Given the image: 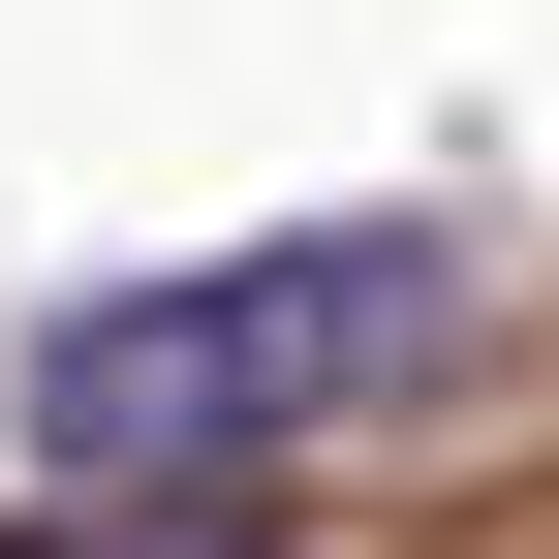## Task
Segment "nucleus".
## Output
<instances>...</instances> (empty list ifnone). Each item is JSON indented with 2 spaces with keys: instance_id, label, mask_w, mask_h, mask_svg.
Wrapping results in <instances>:
<instances>
[{
  "instance_id": "nucleus-1",
  "label": "nucleus",
  "mask_w": 559,
  "mask_h": 559,
  "mask_svg": "<svg viewBox=\"0 0 559 559\" xmlns=\"http://www.w3.org/2000/svg\"><path fill=\"white\" fill-rule=\"evenodd\" d=\"M436 342H466V249L436 218H280V249L94 280V311L32 342V466H62V498H249V466L373 436Z\"/></svg>"
},
{
  "instance_id": "nucleus-2",
  "label": "nucleus",
  "mask_w": 559,
  "mask_h": 559,
  "mask_svg": "<svg viewBox=\"0 0 559 559\" xmlns=\"http://www.w3.org/2000/svg\"><path fill=\"white\" fill-rule=\"evenodd\" d=\"M0 559H280V498H62V528H0Z\"/></svg>"
}]
</instances>
